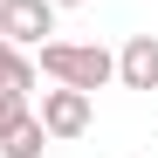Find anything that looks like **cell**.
<instances>
[{
  "mask_svg": "<svg viewBox=\"0 0 158 158\" xmlns=\"http://www.w3.org/2000/svg\"><path fill=\"white\" fill-rule=\"evenodd\" d=\"M35 69L41 76H55V83H69V89H103L117 76V55L103 41H41V55H35Z\"/></svg>",
  "mask_w": 158,
  "mask_h": 158,
  "instance_id": "obj_1",
  "label": "cell"
},
{
  "mask_svg": "<svg viewBox=\"0 0 158 158\" xmlns=\"http://www.w3.org/2000/svg\"><path fill=\"white\" fill-rule=\"evenodd\" d=\"M41 151H48V131H41L35 110L14 117V124H0V158H41Z\"/></svg>",
  "mask_w": 158,
  "mask_h": 158,
  "instance_id": "obj_5",
  "label": "cell"
},
{
  "mask_svg": "<svg viewBox=\"0 0 158 158\" xmlns=\"http://www.w3.org/2000/svg\"><path fill=\"white\" fill-rule=\"evenodd\" d=\"M117 83L124 89H158V35H131L117 48Z\"/></svg>",
  "mask_w": 158,
  "mask_h": 158,
  "instance_id": "obj_4",
  "label": "cell"
},
{
  "mask_svg": "<svg viewBox=\"0 0 158 158\" xmlns=\"http://www.w3.org/2000/svg\"><path fill=\"white\" fill-rule=\"evenodd\" d=\"M48 7H55V14H62V7H89V0H48Z\"/></svg>",
  "mask_w": 158,
  "mask_h": 158,
  "instance_id": "obj_8",
  "label": "cell"
},
{
  "mask_svg": "<svg viewBox=\"0 0 158 158\" xmlns=\"http://www.w3.org/2000/svg\"><path fill=\"white\" fill-rule=\"evenodd\" d=\"M48 35H55V7H48V0H0V41L41 48Z\"/></svg>",
  "mask_w": 158,
  "mask_h": 158,
  "instance_id": "obj_3",
  "label": "cell"
},
{
  "mask_svg": "<svg viewBox=\"0 0 158 158\" xmlns=\"http://www.w3.org/2000/svg\"><path fill=\"white\" fill-rule=\"evenodd\" d=\"M14 117H28V89H0V124H14Z\"/></svg>",
  "mask_w": 158,
  "mask_h": 158,
  "instance_id": "obj_7",
  "label": "cell"
},
{
  "mask_svg": "<svg viewBox=\"0 0 158 158\" xmlns=\"http://www.w3.org/2000/svg\"><path fill=\"white\" fill-rule=\"evenodd\" d=\"M41 131H48V144H62V138H83L89 131V117H96V103H89V89H69V83H55V89H41Z\"/></svg>",
  "mask_w": 158,
  "mask_h": 158,
  "instance_id": "obj_2",
  "label": "cell"
},
{
  "mask_svg": "<svg viewBox=\"0 0 158 158\" xmlns=\"http://www.w3.org/2000/svg\"><path fill=\"white\" fill-rule=\"evenodd\" d=\"M35 55L28 48H14V41H0V89H35Z\"/></svg>",
  "mask_w": 158,
  "mask_h": 158,
  "instance_id": "obj_6",
  "label": "cell"
}]
</instances>
